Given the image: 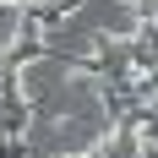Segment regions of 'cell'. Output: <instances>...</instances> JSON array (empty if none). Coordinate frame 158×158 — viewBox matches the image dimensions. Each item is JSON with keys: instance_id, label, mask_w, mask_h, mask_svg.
Here are the masks:
<instances>
[{"instance_id": "obj_1", "label": "cell", "mask_w": 158, "mask_h": 158, "mask_svg": "<svg viewBox=\"0 0 158 158\" xmlns=\"http://www.w3.org/2000/svg\"><path fill=\"white\" fill-rule=\"evenodd\" d=\"M22 27H27V11H22L16 0H0V55L22 38Z\"/></svg>"}]
</instances>
